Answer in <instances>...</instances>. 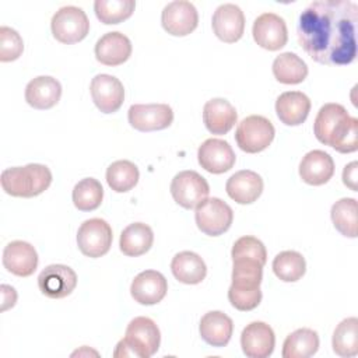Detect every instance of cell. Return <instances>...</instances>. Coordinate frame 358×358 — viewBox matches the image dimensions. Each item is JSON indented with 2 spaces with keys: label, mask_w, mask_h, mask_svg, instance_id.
<instances>
[{
  "label": "cell",
  "mask_w": 358,
  "mask_h": 358,
  "mask_svg": "<svg viewBox=\"0 0 358 358\" xmlns=\"http://www.w3.org/2000/svg\"><path fill=\"white\" fill-rule=\"evenodd\" d=\"M3 266L14 275L29 277L38 267V253L25 241H13L3 250Z\"/></svg>",
  "instance_id": "obj_19"
},
{
  "label": "cell",
  "mask_w": 358,
  "mask_h": 358,
  "mask_svg": "<svg viewBox=\"0 0 358 358\" xmlns=\"http://www.w3.org/2000/svg\"><path fill=\"white\" fill-rule=\"evenodd\" d=\"M231 257H232V260L234 259H252V260L260 262L264 266L267 262V252L260 239L246 235V236H241L239 239L235 241L232 250H231Z\"/></svg>",
  "instance_id": "obj_37"
},
{
  "label": "cell",
  "mask_w": 358,
  "mask_h": 358,
  "mask_svg": "<svg viewBox=\"0 0 358 358\" xmlns=\"http://www.w3.org/2000/svg\"><path fill=\"white\" fill-rule=\"evenodd\" d=\"M334 175V161L323 150H312L303 155L299 164L301 179L312 186L327 183Z\"/></svg>",
  "instance_id": "obj_21"
},
{
  "label": "cell",
  "mask_w": 358,
  "mask_h": 358,
  "mask_svg": "<svg viewBox=\"0 0 358 358\" xmlns=\"http://www.w3.org/2000/svg\"><path fill=\"white\" fill-rule=\"evenodd\" d=\"M103 199V189L95 178L81 179L73 189V203L80 211L96 210Z\"/></svg>",
  "instance_id": "obj_35"
},
{
  "label": "cell",
  "mask_w": 358,
  "mask_h": 358,
  "mask_svg": "<svg viewBox=\"0 0 358 358\" xmlns=\"http://www.w3.org/2000/svg\"><path fill=\"white\" fill-rule=\"evenodd\" d=\"M315 137L336 151L348 154L358 150V119L340 103H324L313 122Z\"/></svg>",
  "instance_id": "obj_2"
},
{
  "label": "cell",
  "mask_w": 358,
  "mask_h": 358,
  "mask_svg": "<svg viewBox=\"0 0 358 358\" xmlns=\"http://www.w3.org/2000/svg\"><path fill=\"white\" fill-rule=\"evenodd\" d=\"M197 159L203 169L218 175L228 172L235 165L236 157L228 141L207 138L197 150Z\"/></svg>",
  "instance_id": "obj_15"
},
{
  "label": "cell",
  "mask_w": 358,
  "mask_h": 358,
  "mask_svg": "<svg viewBox=\"0 0 358 358\" xmlns=\"http://www.w3.org/2000/svg\"><path fill=\"white\" fill-rule=\"evenodd\" d=\"M161 343V333L155 322L145 316H137L126 327L124 337L116 344L113 357L148 358L154 355Z\"/></svg>",
  "instance_id": "obj_3"
},
{
  "label": "cell",
  "mask_w": 358,
  "mask_h": 358,
  "mask_svg": "<svg viewBox=\"0 0 358 358\" xmlns=\"http://www.w3.org/2000/svg\"><path fill=\"white\" fill-rule=\"evenodd\" d=\"M62 96L60 83L50 76H38L25 87V101L35 109H50Z\"/></svg>",
  "instance_id": "obj_24"
},
{
  "label": "cell",
  "mask_w": 358,
  "mask_h": 358,
  "mask_svg": "<svg viewBox=\"0 0 358 358\" xmlns=\"http://www.w3.org/2000/svg\"><path fill=\"white\" fill-rule=\"evenodd\" d=\"M319 336L315 330L302 327L287 336L282 344V358H308L316 354Z\"/></svg>",
  "instance_id": "obj_29"
},
{
  "label": "cell",
  "mask_w": 358,
  "mask_h": 358,
  "mask_svg": "<svg viewBox=\"0 0 358 358\" xmlns=\"http://www.w3.org/2000/svg\"><path fill=\"white\" fill-rule=\"evenodd\" d=\"M211 25L218 39L227 43H234L242 38L245 31L243 11L232 3L221 4L213 14Z\"/></svg>",
  "instance_id": "obj_16"
},
{
  "label": "cell",
  "mask_w": 358,
  "mask_h": 358,
  "mask_svg": "<svg viewBox=\"0 0 358 358\" xmlns=\"http://www.w3.org/2000/svg\"><path fill=\"white\" fill-rule=\"evenodd\" d=\"M199 331L207 344L213 347H225L231 340L234 323L224 312L211 310L201 317Z\"/></svg>",
  "instance_id": "obj_26"
},
{
  "label": "cell",
  "mask_w": 358,
  "mask_h": 358,
  "mask_svg": "<svg viewBox=\"0 0 358 358\" xmlns=\"http://www.w3.org/2000/svg\"><path fill=\"white\" fill-rule=\"evenodd\" d=\"M275 129L273 123L262 115H250L241 120L235 131L238 147L248 152L256 154L266 150L274 140Z\"/></svg>",
  "instance_id": "obj_5"
},
{
  "label": "cell",
  "mask_w": 358,
  "mask_h": 358,
  "mask_svg": "<svg viewBox=\"0 0 358 358\" xmlns=\"http://www.w3.org/2000/svg\"><path fill=\"white\" fill-rule=\"evenodd\" d=\"M131 50L130 39L119 31L106 32L95 43V57L105 66L123 64L130 57Z\"/></svg>",
  "instance_id": "obj_20"
},
{
  "label": "cell",
  "mask_w": 358,
  "mask_h": 358,
  "mask_svg": "<svg viewBox=\"0 0 358 358\" xmlns=\"http://www.w3.org/2000/svg\"><path fill=\"white\" fill-rule=\"evenodd\" d=\"M140 178L138 168L127 159L112 162L106 169V182L113 192L124 193L131 190Z\"/></svg>",
  "instance_id": "obj_32"
},
{
  "label": "cell",
  "mask_w": 358,
  "mask_h": 358,
  "mask_svg": "<svg viewBox=\"0 0 358 358\" xmlns=\"http://www.w3.org/2000/svg\"><path fill=\"white\" fill-rule=\"evenodd\" d=\"M358 4L352 0H316L301 14L296 36L308 56L327 66H345L357 56Z\"/></svg>",
  "instance_id": "obj_1"
},
{
  "label": "cell",
  "mask_w": 358,
  "mask_h": 358,
  "mask_svg": "<svg viewBox=\"0 0 358 358\" xmlns=\"http://www.w3.org/2000/svg\"><path fill=\"white\" fill-rule=\"evenodd\" d=\"M331 221L334 228L344 236L357 238V200L344 197L331 206Z\"/></svg>",
  "instance_id": "obj_34"
},
{
  "label": "cell",
  "mask_w": 358,
  "mask_h": 358,
  "mask_svg": "<svg viewBox=\"0 0 358 358\" xmlns=\"http://www.w3.org/2000/svg\"><path fill=\"white\" fill-rule=\"evenodd\" d=\"M22 50L21 35L10 27H0V62H13L21 56Z\"/></svg>",
  "instance_id": "obj_38"
},
{
  "label": "cell",
  "mask_w": 358,
  "mask_h": 358,
  "mask_svg": "<svg viewBox=\"0 0 358 358\" xmlns=\"http://www.w3.org/2000/svg\"><path fill=\"white\" fill-rule=\"evenodd\" d=\"M161 24L168 34L173 36H186L197 28L199 14L190 1L175 0L164 7Z\"/></svg>",
  "instance_id": "obj_11"
},
{
  "label": "cell",
  "mask_w": 358,
  "mask_h": 358,
  "mask_svg": "<svg viewBox=\"0 0 358 358\" xmlns=\"http://www.w3.org/2000/svg\"><path fill=\"white\" fill-rule=\"evenodd\" d=\"M113 239L110 225L102 218L85 220L77 231V245L87 257H101L110 249Z\"/></svg>",
  "instance_id": "obj_8"
},
{
  "label": "cell",
  "mask_w": 358,
  "mask_h": 358,
  "mask_svg": "<svg viewBox=\"0 0 358 358\" xmlns=\"http://www.w3.org/2000/svg\"><path fill=\"white\" fill-rule=\"evenodd\" d=\"M168 291L166 278L157 270L138 273L130 285V294L140 305H155L161 302Z\"/></svg>",
  "instance_id": "obj_18"
},
{
  "label": "cell",
  "mask_w": 358,
  "mask_h": 358,
  "mask_svg": "<svg viewBox=\"0 0 358 358\" xmlns=\"http://www.w3.org/2000/svg\"><path fill=\"white\" fill-rule=\"evenodd\" d=\"M134 8V0H95L94 3L96 18L106 25L119 24L127 20Z\"/></svg>",
  "instance_id": "obj_36"
},
{
  "label": "cell",
  "mask_w": 358,
  "mask_h": 358,
  "mask_svg": "<svg viewBox=\"0 0 358 358\" xmlns=\"http://www.w3.org/2000/svg\"><path fill=\"white\" fill-rule=\"evenodd\" d=\"M238 113L224 98H213L204 103L203 122L211 134H227L236 123Z\"/></svg>",
  "instance_id": "obj_23"
},
{
  "label": "cell",
  "mask_w": 358,
  "mask_h": 358,
  "mask_svg": "<svg viewBox=\"0 0 358 358\" xmlns=\"http://www.w3.org/2000/svg\"><path fill=\"white\" fill-rule=\"evenodd\" d=\"M127 119L138 131L162 130L172 124L173 110L166 103H136L129 108Z\"/></svg>",
  "instance_id": "obj_10"
},
{
  "label": "cell",
  "mask_w": 358,
  "mask_h": 358,
  "mask_svg": "<svg viewBox=\"0 0 358 358\" xmlns=\"http://www.w3.org/2000/svg\"><path fill=\"white\" fill-rule=\"evenodd\" d=\"M263 186V179L259 173L250 169H242L227 180L225 190L238 204H250L260 197Z\"/></svg>",
  "instance_id": "obj_22"
},
{
  "label": "cell",
  "mask_w": 358,
  "mask_h": 358,
  "mask_svg": "<svg viewBox=\"0 0 358 358\" xmlns=\"http://www.w3.org/2000/svg\"><path fill=\"white\" fill-rule=\"evenodd\" d=\"M358 162L352 161L343 169V183L351 190L357 192V180H358Z\"/></svg>",
  "instance_id": "obj_39"
},
{
  "label": "cell",
  "mask_w": 358,
  "mask_h": 358,
  "mask_svg": "<svg viewBox=\"0 0 358 358\" xmlns=\"http://www.w3.org/2000/svg\"><path fill=\"white\" fill-rule=\"evenodd\" d=\"M3 190L14 197H35L43 193L52 183V172L46 165L28 164L13 166L1 172Z\"/></svg>",
  "instance_id": "obj_4"
},
{
  "label": "cell",
  "mask_w": 358,
  "mask_h": 358,
  "mask_svg": "<svg viewBox=\"0 0 358 358\" xmlns=\"http://www.w3.org/2000/svg\"><path fill=\"white\" fill-rule=\"evenodd\" d=\"M52 34L60 43L71 45L83 41L90 31V21L83 8L64 6L59 8L50 21Z\"/></svg>",
  "instance_id": "obj_6"
},
{
  "label": "cell",
  "mask_w": 358,
  "mask_h": 358,
  "mask_svg": "<svg viewBox=\"0 0 358 358\" xmlns=\"http://www.w3.org/2000/svg\"><path fill=\"white\" fill-rule=\"evenodd\" d=\"M273 271L281 281L295 282L303 277L306 271V263L299 252L284 250L274 257Z\"/></svg>",
  "instance_id": "obj_33"
},
{
  "label": "cell",
  "mask_w": 358,
  "mask_h": 358,
  "mask_svg": "<svg viewBox=\"0 0 358 358\" xmlns=\"http://www.w3.org/2000/svg\"><path fill=\"white\" fill-rule=\"evenodd\" d=\"M273 74L282 84H299L308 76L306 63L291 52L278 55L273 62Z\"/></svg>",
  "instance_id": "obj_30"
},
{
  "label": "cell",
  "mask_w": 358,
  "mask_h": 358,
  "mask_svg": "<svg viewBox=\"0 0 358 358\" xmlns=\"http://www.w3.org/2000/svg\"><path fill=\"white\" fill-rule=\"evenodd\" d=\"M333 351L344 358L358 354V319L355 316L341 320L331 338Z\"/></svg>",
  "instance_id": "obj_31"
},
{
  "label": "cell",
  "mask_w": 358,
  "mask_h": 358,
  "mask_svg": "<svg viewBox=\"0 0 358 358\" xmlns=\"http://www.w3.org/2000/svg\"><path fill=\"white\" fill-rule=\"evenodd\" d=\"M171 271L173 277L183 284H200L207 274L204 260L194 252L183 250L173 256L171 262Z\"/></svg>",
  "instance_id": "obj_27"
},
{
  "label": "cell",
  "mask_w": 358,
  "mask_h": 358,
  "mask_svg": "<svg viewBox=\"0 0 358 358\" xmlns=\"http://www.w3.org/2000/svg\"><path fill=\"white\" fill-rule=\"evenodd\" d=\"M255 42L267 50H278L285 46L288 41V31L284 18L275 13L260 14L252 28Z\"/></svg>",
  "instance_id": "obj_13"
},
{
  "label": "cell",
  "mask_w": 358,
  "mask_h": 358,
  "mask_svg": "<svg viewBox=\"0 0 358 358\" xmlns=\"http://www.w3.org/2000/svg\"><path fill=\"white\" fill-rule=\"evenodd\" d=\"M275 336L264 322L249 323L241 334V347L248 358H267L273 354Z\"/></svg>",
  "instance_id": "obj_17"
},
{
  "label": "cell",
  "mask_w": 358,
  "mask_h": 358,
  "mask_svg": "<svg viewBox=\"0 0 358 358\" xmlns=\"http://www.w3.org/2000/svg\"><path fill=\"white\" fill-rule=\"evenodd\" d=\"M1 289V310H7L8 308H13L15 305V301H17V292L13 287L10 285H6L3 284L0 287Z\"/></svg>",
  "instance_id": "obj_40"
},
{
  "label": "cell",
  "mask_w": 358,
  "mask_h": 358,
  "mask_svg": "<svg viewBox=\"0 0 358 358\" xmlns=\"http://www.w3.org/2000/svg\"><path fill=\"white\" fill-rule=\"evenodd\" d=\"M197 228L208 236H218L227 232L234 220L232 208L218 197H207L194 213Z\"/></svg>",
  "instance_id": "obj_7"
},
{
  "label": "cell",
  "mask_w": 358,
  "mask_h": 358,
  "mask_svg": "<svg viewBox=\"0 0 358 358\" xmlns=\"http://www.w3.org/2000/svg\"><path fill=\"white\" fill-rule=\"evenodd\" d=\"M77 285L76 271L66 264L46 266L38 275L39 291L52 299H60L70 295Z\"/></svg>",
  "instance_id": "obj_12"
},
{
  "label": "cell",
  "mask_w": 358,
  "mask_h": 358,
  "mask_svg": "<svg viewBox=\"0 0 358 358\" xmlns=\"http://www.w3.org/2000/svg\"><path fill=\"white\" fill-rule=\"evenodd\" d=\"M154 242L152 229L144 222H133L127 225L119 239V248L123 255L137 257L147 253Z\"/></svg>",
  "instance_id": "obj_28"
},
{
  "label": "cell",
  "mask_w": 358,
  "mask_h": 358,
  "mask_svg": "<svg viewBox=\"0 0 358 358\" xmlns=\"http://www.w3.org/2000/svg\"><path fill=\"white\" fill-rule=\"evenodd\" d=\"M90 92L95 106L102 113H113L124 101V88L119 78L110 74H98L91 80Z\"/></svg>",
  "instance_id": "obj_14"
},
{
  "label": "cell",
  "mask_w": 358,
  "mask_h": 358,
  "mask_svg": "<svg viewBox=\"0 0 358 358\" xmlns=\"http://www.w3.org/2000/svg\"><path fill=\"white\" fill-rule=\"evenodd\" d=\"M210 186L207 180L196 171H182L171 182V194L183 208H196L208 197Z\"/></svg>",
  "instance_id": "obj_9"
},
{
  "label": "cell",
  "mask_w": 358,
  "mask_h": 358,
  "mask_svg": "<svg viewBox=\"0 0 358 358\" xmlns=\"http://www.w3.org/2000/svg\"><path fill=\"white\" fill-rule=\"evenodd\" d=\"M310 112V99L301 91L282 92L275 101V113L287 126L302 124Z\"/></svg>",
  "instance_id": "obj_25"
}]
</instances>
